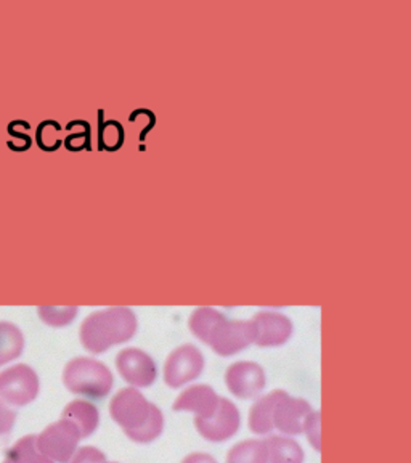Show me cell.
I'll return each instance as SVG.
<instances>
[{
  "label": "cell",
  "mask_w": 411,
  "mask_h": 463,
  "mask_svg": "<svg viewBox=\"0 0 411 463\" xmlns=\"http://www.w3.org/2000/svg\"><path fill=\"white\" fill-rule=\"evenodd\" d=\"M109 413L126 436L134 442L148 444L158 439L164 417L156 405L148 402L137 388H124L109 402Z\"/></svg>",
  "instance_id": "cell-1"
},
{
  "label": "cell",
  "mask_w": 411,
  "mask_h": 463,
  "mask_svg": "<svg viewBox=\"0 0 411 463\" xmlns=\"http://www.w3.org/2000/svg\"><path fill=\"white\" fill-rule=\"evenodd\" d=\"M137 317L129 307H108L87 316L80 326V343L89 353L101 354L109 347L132 340Z\"/></svg>",
  "instance_id": "cell-2"
},
{
  "label": "cell",
  "mask_w": 411,
  "mask_h": 463,
  "mask_svg": "<svg viewBox=\"0 0 411 463\" xmlns=\"http://www.w3.org/2000/svg\"><path fill=\"white\" fill-rule=\"evenodd\" d=\"M113 382V373L108 367L90 357H76L68 362L63 370V383L68 391L86 398L108 396Z\"/></svg>",
  "instance_id": "cell-3"
},
{
  "label": "cell",
  "mask_w": 411,
  "mask_h": 463,
  "mask_svg": "<svg viewBox=\"0 0 411 463\" xmlns=\"http://www.w3.org/2000/svg\"><path fill=\"white\" fill-rule=\"evenodd\" d=\"M80 431L70 420L60 419L37 434L39 452L53 463H68L78 450Z\"/></svg>",
  "instance_id": "cell-4"
},
{
  "label": "cell",
  "mask_w": 411,
  "mask_h": 463,
  "mask_svg": "<svg viewBox=\"0 0 411 463\" xmlns=\"http://www.w3.org/2000/svg\"><path fill=\"white\" fill-rule=\"evenodd\" d=\"M254 343V326L251 320H229L222 317L208 336L206 345L219 355L238 354Z\"/></svg>",
  "instance_id": "cell-5"
},
{
  "label": "cell",
  "mask_w": 411,
  "mask_h": 463,
  "mask_svg": "<svg viewBox=\"0 0 411 463\" xmlns=\"http://www.w3.org/2000/svg\"><path fill=\"white\" fill-rule=\"evenodd\" d=\"M39 376L26 364H18L0 372V401L23 407L28 405L39 394Z\"/></svg>",
  "instance_id": "cell-6"
},
{
  "label": "cell",
  "mask_w": 411,
  "mask_h": 463,
  "mask_svg": "<svg viewBox=\"0 0 411 463\" xmlns=\"http://www.w3.org/2000/svg\"><path fill=\"white\" fill-rule=\"evenodd\" d=\"M204 370V355L193 345L173 349L164 364V382L169 388L177 390L201 375Z\"/></svg>",
  "instance_id": "cell-7"
},
{
  "label": "cell",
  "mask_w": 411,
  "mask_h": 463,
  "mask_svg": "<svg viewBox=\"0 0 411 463\" xmlns=\"http://www.w3.org/2000/svg\"><path fill=\"white\" fill-rule=\"evenodd\" d=\"M313 412L312 405L304 399L293 398L286 391L278 390V398L275 401L272 423L274 430L286 436H297L304 433L305 420Z\"/></svg>",
  "instance_id": "cell-8"
},
{
  "label": "cell",
  "mask_w": 411,
  "mask_h": 463,
  "mask_svg": "<svg viewBox=\"0 0 411 463\" xmlns=\"http://www.w3.org/2000/svg\"><path fill=\"white\" fill-rule=\"evenodd\" d=\"M116 367L124 380L134 388H150L158 376L152 355L137 347L123 349L116 357Z\"/></svg>",
  "instance_id": "cell-9"
},
{
  "label": "cell",
  "mask_w": 411,
  "mask_h": 463,
  "mask_svg": "<svg viewBox=\"0 0 411 463\" xmlns=\"http://www.w3.org/2000/svg\"><path fill=\"white\" fill-rule=\"evenodd\" d=\"M239 421L241 419L237 405L229 399L219 398L214 417L210 420L196 419L195 425L198 433L201 434L206 441L224 442L238 431Z\"/></svg>",
  "instance_id": "cell-10"
},
{
  "label": "cell",
  "mask_w": 411,
  "mask_h": 463,
  "mask_svg": "<svg viewBox=\"0 0 411 463\" xmlns=\"http://www.w3.org/2000/svg\"><path fill=\"white\" fill-rule=\"evenodd\" d=\"M225 383L233 396L253 399L266 388V372L256 362H235L227 369Z\"/></svg>",
  "instance_id": "cell-11"
},
{
  "label": "cell",
  "mask_w": 411,
  "mask_h": 463,
  "mask_svg": "<svg viewBox=\"0 0 411 463\" xmlns=\"http://www.w3.org/2000/svg\"><path fill=\"white\" fill-rule=\"evenodd\" d=\"M254 343L259 347L283 346L293 335V322L280 312L262 311L251 318Z\"/></svg>",
  "instance_id": "cell-12"
},
{
  "label": "cell",
  "mask_w": 411,
  "mask_h": 463,
  "mask_svg": "<svg viewBox=\"0 0 411 463\" xmlns=\"http://www.w3.org/2000/svg\"><path fill=\"white\" fill-rule=\"evenodd\" d=\"M219 405L216 391L208 384H196L183 391L175 399L173 409L175 412H193L196 419L210 420L214 417Z\"/></svg>",
  "instance_id": "cell-13"
},
{
  "label": "cell",
  "mask_w": 411,
  "mask_h": 463,
  "mask_svg": "<svg viewBox=\"0 0 411 463\" xmlns=\"http://www.w3.org/2000/svg\"><path fill=\"white\" fill-rule=\"evenodd\" d=\"M61 419L72 421L80 431V438H89L100 423V413L94 404L87 401H72L61 412Z\"/></svg>",
  "instance_id": "cell-14"
},
{
  "label": "cell",
  "mask_w": 411,
  "mask_h": 463,
  "mask_svg": "<svg viewBox=\"0 0 411 463\" xmlns=\"http://www.w3.org/2000/svg\"><path fill=\"white\" fill-rule=\"evenodd\" d=\"M268 463H304V450L299 442L286 436H268L266 439Z\"/></svg>",
  "instance_id": "cell-15"
},
{
  "label": "cell",
  "mask_w": 411,
  "mask_h": 463,
  "mask_svg": "<svg viewBox=\"0 0 411 463\" xmlns=\"http://www.w3.org/2000/svg\"><path fill=\"white\" fill-rule=\"evenodd\" d=\"M24 349V336L12 322L0 320V367L18 359Z\"/></svg>",
  "instance_id": "cell-16"
},
{
  "label": "cell",
  "mask_w": 411,
  "mask_h": 463,
  "mask_svg": "<svg viewBox=\"0 0 411 463\" xmlns=\"http://www.w3.org/2000/svg\"><path fill=\"white\" fill-rule=\"evenodd\" d=\"M278 398V390L272 391L267 396L257 399L249 411V428L254 434H270L274 430L272 412L275 401Z\"/></svg>",
  "instance_id": "cell-17"
},
{
  "label": "cell",
  "mask_w": 411,
  "mask_h": 463,
  "mask_svg": "<svg viewBox=\"0 0 411 463\" xmlns=\"http://www.w3.org/2000/svg\"><path fill=\"white\" fill-rule=\"evenodd\" d=\"M37 434H28L14 442L5 454V460L10 463H53L39 452L36 444Z\"/></svg>",
  "instance_id": "cell-18"
},
{
  "label": "cell",
  "mask_w": 411,
  "mask_h": 463,
  "mask_svg": "<svg viewBox=\"0 0 411 463\" xmlns=\"http://www.w3.org/2000/svg\"><path fill=\"white\" fill-rule=\"evenodd\" d=\"M227 463H268L266 442L249 439L235 444L227 456Z\"/></svg>",
  "instance_id": "cell-19"
},
{
  "label": "cell",
  "mask_w": 411,
  "mask_h": 463,
  "mask_svg": "<svg viewBox=\"0 0 411 463\" xmlns=\"http://www.w3.org/2000/svg\"><path fill=\"white\" fill-rule=\"evenodd\" d=\"M222 317H224V314H220V312L212 309V307H198L190 316L188 326H190V330L193 332L198 340L206 343L210 333L212 332V328L216 326L217 322Z\"/></svg>",
  "instance_id": "cell-20"
},
{
  "label": "cell",
  "mask_w": 411,
  "mask_h": 463,
  "mask_svg": "<svg viewBox=\"0 0 411 463\" xmlns=\"http://www.w3.org/2000/svg\"><path fill=\"white\" fill-rule=\"evenodd\" d=\"M79 309L76 306L70 307H51V306H41L37 307V314L45 326H66L72 324V320L78 316Z\"/></svg>",
  "instance_id": "cell-21"
},
{
  "label": "cell",
  "mask_w": 411,
  "mask_h": 463,
  "mask_svg": "<svg viewBox=\"0 0 411 463\" xmlns=\"http://www.w3.org/2000/svg\"><path fill=\"white\" fill-rule=\"evenodd\" d=\"M124 129L123 126L116 121H108L105 126H101L100 130V148L115 152L123 146Z\"/></svg>",
  "instance_id": "cell-22"
},
{
  "label": "cell",
  "mask_w": 411,
  "mask_h": 463,
  "mask_svg": "<svg viewBox=\"0 0 411 463\" xmlns=\"http://www.w3.org/2000/svg\"><path fill=\"white\" fill-rule=\"evenodd\" d=\"M107 462V456L101 452L100 449L94 446H84L78 449L68 463H103Z\"/></svg>",
  "instance_id": "cell-23"
},
{
  "label": "cell",
  "mask_w": 411,
  "mask_h": 463,
  "mask_svg": "<svg viewBox=\"0 0 411 463\" xmlns=\"http://www.w3.org/2000/svg\"><path fill=\"white\" fill-rule=\"evenodd\" d=\"M304 433H307L309 441L312 442V446L315 448V450L322 452V444H320V413L313 411L307 417L305 425H304Z\"/></svg>",
  "instance_id": "cell-24"
},
{
  "label": "cell",
  "mask_w": 411,
  "mask_h": 463,
  "mask_svg": "<svg viewBox=\"0 0 411 463\" xmlns=\"http://www.w3.org/2000/svg\"><path fill=\"white\" fill-rule=\"evenodd\" d=\"M14 421H16V412L4 401H0V436H8L12 433Z\"/></svg>",
  "instance_id": "cell-25"
},
{
  "label": "cell",
  "mask_w": 411,
  "mask_h": 463,
  "mask_svg": "<svg viewBox=\"0 0 411 463\" xmlns=\"http://www.w3.org/2000/svg\"><path fill=\"white\" fill-rule=\"evenodd\" d=\"M182 463H217L214 457L210 454H201V452H195V454H190V456L183 458Z\"/></svg>",
  "instance_id": "cell-26"
},
{
  "label": "cell",
  "mask_w": 411,
  "mask_h": 463,
  "mask_svg": "<svg viewBox=\"0 0 411 463\" xmlns=\"http://www.w3.org/2000/svg\"><path fill=\"white\" fill-rule=\"evenodd\" d=\"M103 463H116V462H103Z\"/></svg>",
  "instance_id": "cell-27"
},
{
  "label": "cell",
  "mask_w": 411,
  "mask_h": 463,
  "mask_svg": "<svg viewBox=\"0 0 411 463\" xmlns=\"http://www.w3.org/2000/svg\"><path fill=\"white\" fill-rule=\"evenodd\" d=\"M4 463H10V462H8V460H5V462H4Z\"/></svg>",
  "instance_id": "cell-28"
}]
</instances>
